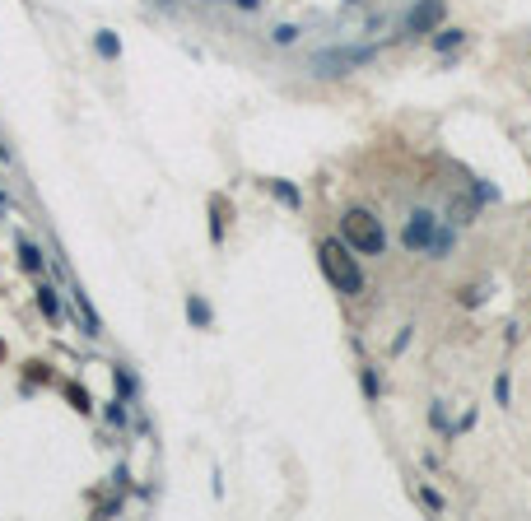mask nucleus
Here are the masks:
<instances>
[{
  "label": "nucleus",
  "instance_id": "1",
  "mask_svg": "<svg viewBox=\"0 0 531 521\" xmlns=\"http://www.w3.org/2000/svg\"><path fill=\"white\" fill-rule=\"evenodd\" d=\"M317 260H322V275L336 284V293H345V298L363 293V270H359V256H354L350 242H322Z\"/></svg>",
  "mask_w": 531,
  "mask_h": 521
},
{
  "label": "nucleus",
  "instance_id": "2",
  "mask_svg": "<svg viewBox=\"0 0 531 521\" xmlns=\"http://www.w3.org/2000/svg\"><path fill=\"white\" fill-rule=\"evenodd\" d=\"M341 238L359 256H377L382 247H387V233H382V219L373 215V210H345V219H341Z\"/></svg>",
  "mask_w": 531,
  "mask_h": 521
},
{
  "label": "nucleus",
  "instance_id": "3",
  "mask_svg": "<svg viewBox=\"0 0 531 521\" xmlns=\"http://www.w3.org/2000/svg\"><path fill=\"white\" fill-rule=\"evenodd\" d=\"M401 242L410 247V251H448L452 247V233H438V215H429V210H415L406 224V233H401Z\"/></svg>",
  "mask_w": 531,
  "mask_h": 521
},
{
  "label": "nucleus",
  "instance_id": "4",
  "mask_svg": "<svg viewBox=\"0 0 531 521\" xmlns=\"http://www.w3.org/2000/svg\"><path fill=\"white\" fill-rule=\"evenodd\" d=\"M443 24V0H420L406 19H401V33L406 38H424V33H438Z\"/></svg>",
  "mask_w": 531,
  "mask_h": 521
},
{
  "label": "nucleus",
  "instance_id": "5",
  "mask_svg": "<svg viewBox=\"0 0 531 521\" xmlns=\"http://www.w3.org/2000/svg\"><path fill=\"white\" fill-rule=\"evenodd\" d=\"M373 51H331V56H317V70L322 75H336V65H363Z\"/></svg>",
  "mask_w": 531,
  "mask_h": 521
},
{
  "label": "nucleus",
  "instance_id": "6",
  "mask_svg": "<svg viewBox=\"0 0 531 521\" xmlns=\"http://www.w3.org/2000/svg\"><path fill=\"white\" fill-rule=\"evenodd\" d=\"M187 317H191L196 326H205V322H210V307H205L201 298H191V303H187Z\"/></svg>",
  "mask_w": 531,
  "mask_h": 521
},
{
  "label": "nucleus",
  "instance_id": "7",
  "mask_svg": "<svg viewBox=\"0 0 531 521\" xmlns=\"http://www.w3.org/2000/svg\"><path fill=\"white\" fill-rule=\"evenodd\" d=\"M38 303H42V312H47V317H56V312H61V303H56V289H38Z\"/></svg>",
  "mask_w": 531,
  "mask_h": 521
},
{
  "label": "nucleus",
  "instance_id": "8",
  "mask_svg": "<svg viewBox=\"0 0 531 521\" xmlns=\"http://www.w3.org/2000/svg\"><path fill=\"white\" fill-rule=\"evenodd\" d=\"M65 396H70V405H75V410H89V396H84V386H65Z\"/></svg>",
  "mask_w": 531,
  "mask_h": 521
},
{
  "label": "nucleus",
  "instance_id": "9",
  "mask_svg": "<svg viewBox=\"0 0 531 521\" xmlns=\"http://www.w3.org/2000/svg\"><path fill=\"white\" fill-rule=\"evenodd\" d=\"M19 251H24V265H28V270L42 265V256H38V247H33V242H19Z\"/></svg>",
  "mask_w": 531,
  "mask_h": 521
},
{
  "label": "nucleus",
  "instance_id": "10",
  "mask_svg": "<svg viewBox=\"0 0 531 521\" xmlns=\"http://www.w3.org/2000/svg\"><path fill=\"white\" fill-rule=\"evenodd\" d=\"M98 51H103V56H117L122 47H117V38H112V33H98Z\"/></svg>",
  "mask_w": 531,
  "mask_h": 521
},
{
  "label": "nucleus",
  "instance_id": "11",
  "mask_svg": "<svg viewBox=\"0 0 531 521\" xmlns=\"http://www.w3.org/2000/svg\"><path fill=\"white\" fill-rule=\"evenodd\" d=\"M0 354H5V345H0Z\"/></svg>",
  "mask_w": 531,
  "mask_h": 521
}]
</instances>
